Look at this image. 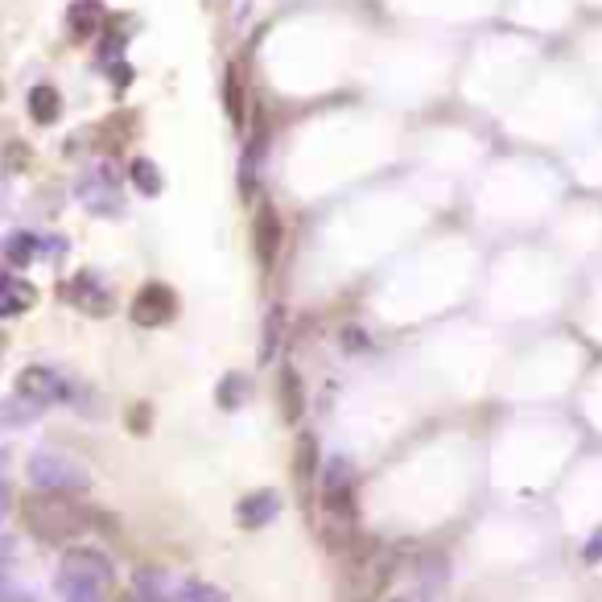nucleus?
Listing matches in <instances>:
<instances>
[{
  "instance_id": "f257e3e1",
  "label": "nucleus",
  "mask_w": 602,
  "mask_h": 602,
  "mask_svg": "<svg viewBox=\"0 0 602 602\" xmlns=\"http://www.w3.org/2000/svg\"><path fill=\"white\" fill-rule=\"evenodd\" d=\"M21 516H25V528L33 537H42L50 545L58 541H71L79 532H87L95 524V512L75 504L71 495H54V491H42V495H25L21 504Z\"/></svg>"
},
{
  "instance_id": "f03ea898",
  "label": "nucleus",
  "mask_w": 602,
  "mask_h": 602,
  "mask_svg": "<svg viewBox=\"0 0 602 602\" xmlns=\"http://www.w3.org/2000/svg\"><path fill=\"white\" fill-rule=\"evenodd\" d=\"M25 475L38 491H54V495H79L91 487L87 466L58 454V450H33L25 462Z\"/></svg>"
},
{
  "instance_id": "7ed1b4c3",
  "label": "nucleus",
  "mask_w": 602,
  "mask_h": 602,
  "mask_svg": "<svg viewBox=\"0 0 602 602\" xmlns=\"http://www.w3.org/2000/svg\"><path fill=\"white\" fill-rule=\"evenodd\" d=\"M112 586V561L95 549H75L66 553L62 565H58V590L66 598H99Z\"/></svg>"
},
{
  "instance_id": "20e7f679",
  "label": "nucleus",
  "mask_w": 602,
  "mask_h": 602,
  "mask_svg": "<svg viewBox=\"0 0 602 602\" xmlns=\"http://www.w3.org/2000/svg\"><path fill=\"white\" fill-rule=\"evenodd\" d=\"M178 314V297L170 285H145L137 297H132V322L137 326H165Z\"/></svg>"
},
{
  "instance_id": "39448f33",
  "label": "nucleus",
  "mask_w": 602,
  "mask_h": 602,
  "mask_svg": "<svg viewBox=\"0 0 602 602\" xmlns=\"http://www.w3.org/2000/svg\"><path fill=\"white\" fill-rule=\"evenodd\" d=\"M79 198H83V207L95 211V215H116V211H120V186H116V174L108 170V165L91 170V174L79 182Z\"/></svg>"
},
{
  "instance_id": "423d86ee",
  "label": "nucleus",
  "mask_w": 602,
  "mask_h": 602,
  "mask_svg": "<svg viewBox=\"0 0 602 602\" xmlns=\"http://www.w3.org/2000/svg\"><path fill=\"white\" fill-rule=\"evenodd\" d=\"M62 297L71 301L75 310H83V314H91V318H108L112 314V293L99 285V277L95 273H79V277H71L66 281V289H62Z\"/></svg>"
},
{
  "instance_id": "0eeeda50",
  "label": "nucleus",
  "mask_w": 602,
  "mask_h": 602,
  "mask_svg": "<svg viewBox=\"0 0 602 602\" xmlns=\"http://www.w3.org/2000/svg\"><path fill=\"white\" fill-rule=\"evenodd\" d=\"M17 396L46 409L54 400H66V380L54 372V367H25V372H17Z\"/></svg>"
},
{
  "instance_id": "6e6552de",
  "label": "nucleus",
  "mask_w": 602,
  "mask_h": 602,
  "mask_svg": "<svg viewBox=\"0 0 602 602\" xmlns=\"http://www.w3.org/2000/svg\"><path fill=\"white\" fill-rule=\"evenodd\" d=\"M252 248H256V260L269 269L277 260V248H281V219L273 207H260L256 219H252Z\"/></svg>"
},
{
  "instance_id": "1a4fd4ad",
  "label": "nucleus",
  "mask_w": 602,
  "mask_h": 602,
  "mask_svg": "<svg viewBox=\"0 0 602 602\" xmlns=\"http://www.w3.org/2000/svg\"><path fill=\"white\" fill-rule=\"evenodd\" d=\"M277 512H281L277 491H252V495H244L240 504H236V524L248 528V532H256L269 520H277Z\"/></svg>"
},
{
  "instance_id": "9d476101",
  "label": "nucleus",
  "mask_w": 602,
  "mask_h": 602,
  "mask_svg": "<svg viewBox=\"0 0 602 602\" xmlns=\"http://www.w3.org/2000/svg\"><path fill=\"white\" fill-rule=\"evenodd\" d=\"M277 400H281L285 425H297L301 413H306V388H301V376L293 372V367H281V376H277Z\"/></svg>"
},
{
  "instance_id": "9b49d317",
  "label": "nucleus",
  "mask_w": 602,
  "mask_h": 602,
  "mask_svg": "<svg viewBox=\"0 0 602 602\" xmlns=\"http://www.w3.org/2000/svg\"><path fill=\"white\" fill-rule=\"evenodd\" d=\"M42 417V405H33L25 396H0V433H17Z\"/></svg>"
},
{
  "instance_id": "f8f14e48",
  "label": "nucleus",
  "mask_w": 602,
  "mask_h": 602,
  "mask_svg": "<svg viewBox=\"0 0 602 602\" xmlns=\"http://www.w3.org/2000/svg\"><path fill=\"white\" fill-rule=\"evenodd\" d=\"M223 104H227V120L244 128L248 120V95H244V79H240V66H227V79H223Z\"/></svg>"
},
{
  "instance_id": "ddd939ff",
  "label": "nucleus",
  "mask_w": 602,
  "mask_h": 602,
  "mask_svg": "<svg viewBox=\"0 0 602 602\" xmlns=\"http://www.w3.org/2000/svg\"><path fill=\"white\" fill-rule=\"evenodd\" d=\"M33 297H38V289H33L29 281H17L9 277L5 285H0V318H17L33 306Z\"/></svg>"
},
{
  "instance_id": "4468645a",
  "label": "nucleus",
  "mask_w": 602,
  "mask_h": 602,
  "mask_svg": "<svg viewBox=\"0 0 602 602\" xmlns=\"http://www.w3.org/2000/svg\"><path fill=\"white\" fill-rule=\"evenodd\" d=\"M62 112V95L50 87V83H38V87H29V116L38 120V124H54Z\"/></svg>"
},
{
  "instance_id": "2eb2a0df",
  "label": "nucleus",
  "mask_w": 602,
  "mask_h": 602,
  "mask_svg": "<svg viewBox=\"0 0 602 602\" xmlns=\"http://www.w3.org/2000/svg\"><path fill=\"white\" fill-rule=\"evenodd\" d=\"M99 21H104V9H99L95 0H79V5L66 13V25H71L75 38H91V33L99 29Z\"/></svg>"
},
{
  "instance_id": "dca6fc26",
  "label": "nucleus",
  "mask_w": 602,
  "mask_h": 602,
  "mask_svg": "<svg viewBox=\"0 0 602 602\" xmlns=\"http://www.w3.org/2000/svg\"><path fill=\"white\" fill-rule=\"evenodd\" d=\"M0 252H5L9 264L25 269V264L38 256V236H29V231H13V236H5V244H0Z\"/></svg>"
},
{
  "instance_id": "f3484780",
  "label": "nucleus",
  "mask_w": 602,
  "mask_h": 602,
  "mask_svg": "<svg viewBox=\"0 0 602 602\" xmlns=\"http://www.w3.org/2000/svg\"><path fill=\"white\" fill-rule=\"evenodd\" d=\"M128 178H132V186H137L141 194H149V198L161 194V186H165V182H161V170H157L149 157H137V161H132V165H128Z\"/></svg>"
},
{
  "instance_id": "a211bd4d",
  "label": "nucleus",
  "mask_w": 602,
  "mask_h": 602,
  "mask_svg": "<svg viewBox=\"0 0 602 602\" xmlns=\"http://www.w3.org/2000/svg\"><path fill=\"white\" fill-rule=\"evenodd\" d=\"M215 396H219V409H240L244 405V396H248V380L240 376V372H227L223 380H219V388H215Z\"/></svg>"
},
{
  "instance_id": "6ab92c4d",
  "label": "nucleus",
  "mask_w": 602,
  "mask_h": 602,
  "mask_svg": "<svg viewBox=\"0 0 602 602\" xmlns=\"http://www.w3.org/2000/svg\"><path fill=\"white\" fill-rule=\"evenodd\" d=\"M318 475V442L310 438V433H301L297 438V479L306 483Z\"/></svg>"
},
{
  "instance_id": "aec40b11",
  "label": "nucleus",
  "mask_w": 602,
  "mask_h": 602,
  "mask_svg": "<svg viewBox=\"0 0 602 602\" xmlns=\"http://www.w3.org/2000/svg\"><path fill=\"white\" fill-rule=\"evenodd\" d=\"M281 310H269V318H264V343H260V363H273V351L281 343Z\"/></svg>"
},
{
  "instance_id": "412c9836",
  "label": "nucleus",
  "mask_w": 602,
  "mask_h": 602,
  "mask_svg": "<svg viewBox=\"0 0 602 602\" xmlns=\"http://www.w3.org/2000/svg\"><path fill=\"white\" fill-rule=\"evenodd\" d=\"M351 483V462L339 454V458H330V466H326V491H343Z\"/></svg>"
},
{
  "instance_id": "4be33fe9",
  "label": "nucleus",
  "mask_w": 602,
  "mask_h": 602,
  "mask_svg": "<svg viewBox=\"0 0 602 602\" xmlns=\"http://www.w3.org/2000/svg\"><path fill=\"white\" fill-rule=\"evenodd\" d=\"M182 602H227V598H223V590H215L207 582H186L182 586Z\"/></svg>"
},
{
  "instance_id": "5701e85b",
  "label": "nucleus",
  "mask_w": 602,
  "mask_h": 602,
  "mask_svg": "<svg viewBox=\"0 0 602 602\" xmlns=\"http://www.w3.org/2000/svg\"><path fill=\"white\" fill-rule=\"evenodd\" d=\"M326 508L334 512V516H351V487H343V491H326Z\"/></svg>"
},
{
  "instance_id": "b1692460",
  "label": "nucleus",
  "mask_w": 602,
  "mask_h": 602,
  "mask_svg": "<svg viewBox=\"0 0 602 602\" xmlns=\"http://www.w3.org/2000/svg\"><path fill=\"white\" fill-rule=\"evenodd\" d=\"M128 421H132V433H149V409L137 405V409L128 413Z\"/></svg>"
},
{
  "instance_id": "393cba45",
  "label": "nucleus",
  "mask_w": 602,
  "mask_h": 602,
  "mask_svg": "<svg viewBox=\"0 0 602 602\" xmlns=\"http://www.w3.org/2000/svg\"><path fill=\"white\" fill-rule=\"evenodd\" d=\"M582 557H586L590 565H598V561H602V532H594V541L582 549Z\"/></svg>"
},
{
  "instance_id": "a878e982",
  "label": "nucleus",
  "mask_w": 602,
  "mask_h": 602,
  "mask_svg": "<svg viewBox=\"0 0 602 602\" xmlns=\"http://www.w3.org/2000/svg\"><path fill=\"white\" fill-rule=\"evenodd\" d=\"M347 347H363V334H359V326H347Z\"/></svg>"
},
{
  "instance_id": "bb28decb",
  "label": "nucleus",
  "mask_w": 602,
  "mask_h": 602,
  "mask_svg": "<svg viewBox=\"0 0 602 602\" xmlns=\"http://www.w3.org/2000/svg\"><path fill=\"white\" fill-rule=\"evenodd\" d=\"M5 512H9V487L0 483V520H5Z\"/></svg>"
},
{
  "instance_id": "cd10ccee",
  "label": "nucleus",
  "mask_w": 602,
  "mask_h": 602,
  "mask_svg": "<svg viewBox=\"0 0 602 602\" xmlns=\"http://www.w3.org/2000/svg\"><path fill=\"white\" fill-rule=\"evenodd\" d=\"M66 602H99V598H83V594H79V598H66Z\"/></svg>"
},
{
  "instance_id": "c85d7f7f",
  "label": "nucleus",
  "mask_w": 602,
  "mask_h": 602,
  "mask_svg": "<svg viewBox=\"0 0 602 602\" xmlns=\"http://www.w3.org/2000/svg\"><path fill=\"white\" fill-rule=\"evenodd\" d=\"M5 462H9V454H5V450H0V466H5Z\"/></svg>"
},
{
  "instance_id": "c756f323",
  "label": "nucleus",
  "mask_w": 602,
  "mask_h": 602,
  "mask_svg": "<svg viewBox=\"0 0 602 602\" xmlns=\"http://www.w3.org/2000/svg\"><path fill=\"white\" fill-rule=\"evenodd\" d=\"M5 281H9V273H5V269H0V285H5Z\"/></svg>"
},
{
  "instance_id": "7c9ffc66",
  "label": "nucleus",
  "mask_w": 602,
  "mask_h": 602,
  "mask_svg": "<svg viewBox=\"0 0 602 602\" xmlns=\"http://www.w3.org/2000/svg\"><path fill=\"white\" fill-rule=\"evenodd\" d=\"M0 355H5V334H0Z\"/></svg>"
}]
</instances>
